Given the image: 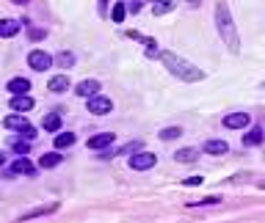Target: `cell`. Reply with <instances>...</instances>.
<instances>
[{
    "instance_id": "obj_17",
    "label": "cell",
    "mask_w": 265,
    "mask_h": 223,
    "mask_svg": "<svg viewBox=\"0 0 265 223\" xmlns=\"http://www.w3.org/2000/svg\"><path fill=\"white\" fill-rule=\"evenodd\" d=\"M30 108H33V100H30L28 94H25V97H11V111H17V113H28Z\"/></svg>"
},
{
    "instance_id": "obj_15",
    "label": "cell",
    "mask_w": 265,
    "mask_h": 223,
    "mask_svg": "<svg viewBox=\"0 0 265 223\" xmlns=\"http://www.w3.org/2000/svg\"><path fill=\"white\" fill-rule=\"evenodd\" d=\"M202 152L207 154H216V157H221V154L230 152V146H227V141H207L205 146H202Z\"/></svg>"
},
{
    "instance_id": "obj_20",
    "label": "cell",
    "mask_w": 265,
    "mask_h": 223,
    "mask_svg": "<svg viewBox=\"0 0 265 223\" xmlns=\"http://www.w3.org/2000/svg\"><path fill=\"white\" fill-rule=\"evenodd\" d=\"M75 132H58V135H55V149H69L72 143H75Z\"/></svg>"
},
{
    "instance_id": "obj_9",
    "label": "cell",
    "mask_w": 265,
    "mask_h": 223,
    "mask_svg": "<svg viewBox=\"0 0 265 223\" xmlns=\"http://www.w3.org/2000/svg\"><path fill=\"white\" fill-rule=\"evenodd\" d=\"M75 94H77V97H86V100H91V97L100 94V83H97V80H80V83L75 86Z\"/></svg>"
},
{
    "instance_id": "obj_28",
    "label": "cell",
    "mask_w": 265,
    "mask_h": 223,
    "mask_svg": "<svg viewBox=\"0 0 265 223\" xmlns=\"http://www.w3.org/2000/svg\"><path fill=\"white\" fill-rule=\"evenodd\" d=\"M28 36H30L33 41H39V39H44V36H47V30H41V28H30V30H28Z\"/></svg>"
},
{
    "instance_id": "obj_27",
    "label": "cell",
    "mask_w": 265,
    "mask_h": 223,
    "mask_svg": "<svg viewBox=\"0 0 265 223\" xmlns=\"http://www.w3.org/2000/svg\"><path fill=\"white\" fill-rule=\"evenodd\" d=\"M11 146H14V152H17L19 157H25V154H28V149H30V143L28 141H14Z\"/></svg>"
},
{
    "instance_id": "obj_21",
    "label": "cell",
    "mask_w": 265,
    "mask_h": 223,
    "mask_svg": "<svg viewBox=\"0 0 265 223\" xmlns=\"http://www.w3.org/2000/svg\"><path fill=\"white\" fill-rule=\"evenodd\" d=\"M260 141H263V129H260V127L249 129L246 135H243V146H257Z\"/></svg>"
},
{
    "instance_id": "obj_25",
    "label": "cell",
    "mask_w": 265,
    "mask_h": 223,
    "mask_svg": "<svg viewBox=\"0 0 265 223\" xmlns=\"http://www.w3.org/2000/svg\"><path fill=\"white\" fill-rule=\"evenodd\" d=\"M171 8H174V3H171V0H160V3H155V6H152V11L155 14H169Z\"/></svg>"
},
{
    "instance_id": "obj_2",
    "label": "cell",
    "mask_w": 265,
    "mask_h": 223,
    "mask_svg": "<svg viewBox=\"0 0 265 223\" xmlns=\"http://www.w3.org/2000/svg\"><path fill=\"white\" fill-rule=\"evenodd\" d=\"M216 25H218V36L227 44L230 53H241V39H238V28L232 22V14L227 3H218L216 6Z\"/></svg>"
},
{
    "instance_id": "obj_8",
    "label": "cell",
    "mask_w": 265,
    "mask_h": 223,
    "mask_svg": "<svg viewBox=\"0 0 265 223\" xmlns=\"http://www.w3.org/2000/svg\"><path fill=\"white\" fill-rule=\"evenodd\" d=\"M50 212H58V204H41V207H33V210H28V212H22L19 215V223L22 221H33V218H41V215H50Z\"/></svg>"
},
{
    "instance_id": "obj_3",
    "label": "cell",
    "mask_w": 265,
    "mask_h": 223,
    "mask_svg": "<svg viewBox=\"0 0 265 223\" xmlns=\"http://www.w3.org/2000/svg\"><path fill=\"white\" fill-rule=\"evenodd\" d=\"M28 66L36 72H47L53 66V55L44 53V50H30L28 53Z\"/></svg>"
},
{
    "instance_id": "obj_10",
    "label": "cell",
    "mask_w": 265,
    "mask_h": 223,
    "mask_svg": "<svg viewBox=\"0 0 265 223\" xmlns=\"http://www.w3.org/2000/svg\"><path fill=\"white\" fill-rule=\"evenodd\" d=\"M8 174H22V176H33V174H36V165L30 163V160L19 157V160H14V163H11V171H8Z\"/></svg>"
},
{
    "instance_id": "obj_6",
    "label": "cell",
    "mask_w": 265,
    "mask_h": 223,
    "mask_svg": "<svg viewBox=\"0 0 265 223\" xmlns=\"http://www.w3.org/2000/svg\"><path fill=\"white\" fill-rule=\"evenodd\" d=\"M113 141H116L113 132H100V135L88 138V149H91V152H105V149L113 146Z\"/></svg>"
},
{
    "instance_id": "obj_31",
    "label": "cell",
    "mask_w": 265,
    "mask_h": 223,
    "mask_svg": "<svg viewBox=\"0 0 265 223\" xmlns=\"http://www.w3.org/2000/svg\"><path fill=\"white\" fill-rule=\"evenodd\" d=\"M3 163H6V154H0V165H3Z\"/></svg>"
},
{
    "instance_id": "obj_7",
    "label": "cell",
    "mask_w": 265,
    "mask_h": 223,
    "mask_svg": "<svg viewBox=\"0 0 265 223\" xmlns=\"http://www.w3.org/2000/svg\"><path fill=\"white\" fill-rule=\"evenodd\" d=\"M249 124H252V116H249V113H230V116H224L227 129H246Z\"/></svg>"
},
{
    "instance_id": "obj_26",
    "label": "cell",
    "mask_w": 265,
    "mask_h": 223,
    "mask_svg": "<svg viewBox=\"0 0 265 223\" xmlns=\"http://www.w3.org/2000/svg\"><path fill=\"white\" fill-rule=\"evenodd\" d=\"M210 204H221V199L210 196V199H202V201H188V207H210Z\"/></svg>"
},
{
    "instance_id": "obj_23",
    "label": "cell",
    "mask_w": 265,
    "mask_h": 223,
    "mask_svg": "<svg viewBox=\"0 0 265 223\" xmlns=\"http://www.w3.org/2000/svg\"><path fill=\"white\" fill-rule=\"evenodd\" d=\"M124 14H127V6H124V3H116L113 11H111V19L119 25V22H124Z\"/></svg>"
},
{
    "instance_id": "obj_1",
    "label": "cell",
    "mask_w": 265,
    "mask_h": 223,
    "mask_svg": "<svg viewBox=\"0 0 265 223\" xmlns=\"http://www.w3.org/2000/svg\"><path fill=\"white\" fill-rule=\"evenodd\" d=\"M160 61H163L166 69H169L171 75L177 77V80H185V83H199V80H205V72H202L199 66L188 64L185 58L169 53V50H160Z\"/></svg>"
},
{
    "instance_id": "obj_14",
    "label": "cell",
    "mask_w": 265,
    "mask_h": 223,
    "mask_svg": "<svg viewBox=\"0 0 265 223\" xmlns=\"http://www.w3.org/2000/svg\"><path fill=\"white\" fill-rule=\"evenodd\" d=\"M174 160H177V163H196V160H199V149H194V146L177 149V152H174Z\"/></svg>"
},
{
    "instance_id": "obj_11",
    "label": "cell",
    "mask_w": 265,
    "mask_h": 223,
    "mask_svg": "<svg viewBox=\"0 0 265 223\" xmlns=\"http://www.w3.org/2000/svg\"><path fill=\"white\" fill-rule=\"evenodd\" d=\"M3 127H8V129H17V132H22V135L28 132V129H33V127L28 124V118H25V116H6Z\"/></svg>"
},
{
    "instance_id": "obj_12",
    "label": "cell",
    "mask_w": 265,
    "mask_h": 223,
    "mask_svg": "<svg viewBox=\"0 0 265 223\" xmlns=\"http://www.w3.org/2000/svg\"><path fill=\"white\" fill-rule=\"evenodd\" d=\"M8 91L14 97H25L30 91V80L28 77H14V80H8Z\"/></svg>"
},
{
    "instance_id": "obj_13",
    "label": "cell",
    "mask_w": 265,
    "mask_h": 223,
    "mask_svg": "<svg viewBox=\"0 0 265 223\" xmlns=\"http://www.w3.org/2000/svg\"><path fill=\"white\" fill-rule=\"evenodd\" d=\"M47 88L53 91V94H66V91H69V77L66 75H53L50 83H47Z\"/></svg>"
},
{
    "instance_id": "obj_16",
    "label": "cell",
    "mask_w": 265,
    "mask_h": 223,
    "mask_svg": "<svg viewBox=\"0 0 265 223\" xmlns=\"http://www.w3.org/2000/svg\"><path fill=\"white\" fill-rule=\"evenodd\" d=\"M19 33V22L17 19H0V36L3 39H11V36Z\"/></svg>"
},
{
    "instance_id": "obj_19",
    "label": "cell",
    "mask_w": 265,
    "mask_h": 223,
    "mask_svg": "<svg viewBox=\"0 0 265 223\" xmlns=\"http://www.w3.org/2000/svg\"><path fill=\"white\" fill-rule=\"evenodd\" d=\"M41 127L47 129V132H58V129H61V116H58V113L44 116V118H41Z\"/></svg>"
},
{
    "instance_id": "obj_22",
    "label": "cell",
    "mask_w": 265,
    "mask_h": 223,
    "mask_svg": "<svg viewBox=\"0 0 265 223\" xmlns=\"http://www.w3.org/2000/svg\"><path fill=\"white\" fill-rule=\"evenodd\" d=\"M180 135H183V127H166L158 132L160 141H174V138H180Z\"/></svg>"
},
{
    "instance_id": "obj_30",
    "label": "cell",
    "mask_w": 265,
    "mask_h": 223,
    "mask_svg": "<svg viewBox=\"0 0 265 223\" xmlns=\"http://www.w3.org/2000/svg\"><path fill=\"white\" fill-rule=\"evenodd\" d=\"M141 8H144V3H138V0H136V3H130V6H127V11L138 14V11H141Z\"/></svg>"
},
{
    "instance_id": "obj_5",
    "label": "cell",
    "mask_w": 265,
    "mask_h": 223,
    "mask_svg": "<svg viewBox=\"0 0 265 223\" xmlns=\"http://www.w3.org/2000/svg\"><path fill=\"white\" fill-rule=\"evenodd\" d=\"M111 111H113L111 97L97 94V97H91V100H88V113H94V116H105V113H111Z\"/></svg>"
},
{
    "instance_id": "obj_4",
    "label": "cell",
    "mask_w": 265,
    "mask_h": 223,
    "mask_svg": "<svg viewBox=\"0 0 265 223\" xmlns=\"http://www.w3.org/2000/svg\"><path fill=\"white\" fill-rule=\"evenodd\" d=\"M155 163H158V157L152 152H138L130 157V168L133 171H149V168H155Z\"/></svg>"
},
{
    "instance_id": "obj_24",
    "label": "cell",
    "mask_w": 265,
    "mask_h": 223,
    "mask_svg": "<svg viewBox=\"0 0 265 223\" xmlns=\"http://www.w3.org/2000/svg\"><path fill=\"white\" fill-rule=\"evenodd\" d=\"M55 61H58V66H61V69L66 72V69H69L72 64H75V55H72V53H66V50H64V53H61V55H58V58H55Z\"/></svg>"
},
{
    "instance_id": "obj_18",
    "label": "cell",
    "mask_w": 265,
    "mask_h": 223,
    "mask_svg": "<svg viewBox=\"0 0 265 223\" xmlns=\"http://www.w3.org/2000/svg\"><path fill=\"white\" fill-rule=\"evenodd\" d=\"M55 165H61V154L58 152H47L39 157V168H55Z\"/></svg>"
},
{
    "instance_id": "obj_29",
    "label": "cell",
    "mask_w": 265,
    "mask_h": 223,
    "mask_svg": "<svg viewBox=\"0 0 265 223\" xmlns=\"http://www.w3.org/2000/svg\"><path fill=\"white\" fill-rule=\"evenodd\" d=\"M202 182H205L202 176H188V179H185L183 185H188V188H196V185H202Z\"/></svg>"
}]
</instances>
